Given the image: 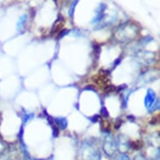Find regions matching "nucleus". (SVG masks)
Masks as SVG:
<instances>
[{
    "mask_svg": "<svg viewBox=\"0 0 160 160\" xmlns=\"http://www.w3.org/2000/svg\"><path fill=\"white\" fill-rule=\"evenodd\" d=\"M77 2H78V0H76V3L74 2V3H72V5H71V10H70V14H71V17H73L74 8H75V7H76V3H77Z\"/></svg>",
    "mask_w": 160,
    "mask_h": 160,
    "instance_id": "5",
    "label": "nucleus"
},
{
    "mask_svg": "<svg viewBox=\"0 0 160 160\" xmlns=\"http://www.w3.org/2000/svg\"><path fill=\"white\" fill-rule=\"evenodd\" d=\"M155 99H156V94L152 90H148V93L145 97V106L147 108H150L152 105L154 103Z\"/></svg>",
    "mask_w": 160,
    "mask_h": 160,
    "instance_id": "1",
    "label": "nucleus"
},
{
    "mask_svg": "<svg viewBox=\"0 0 160 160\" xmlns=\"http://www.w3.org/2000/svg\"><path fill=\"white\" fill-rule=\"evenodd\" d=\"M106 5L105 4H101L100 7L97 9V12L96 13V17L93 19V23H97L102 20L103 15H104V11H105Z\"/></svg>",
    "mask_w": 160,
    "mask_h": 160,
    "instance_id": "2",
    "label": "nucleus"
},
{
    "mask_svg": "<svg viewBox=\"0 0 160 160\" xmlns=\"http://www.w3.org/2000/svg\"><path fill=\"white\" fill-rule=\"evenodd\" d=\"M26 21H27V15L26 14H24V15L22 16L21 18H19V20H18V24H17V29H22V28L24 26V24L26 23Z\"/></svg>",
    "mask_w": 160,
    "mask_h": 160,
    "instance_id": "3",
    "label": "nucleus"
},
{
    "mask_svg": "<svg viewBox=\"0 0 160 160\" xmlns=\"http://www.w3.org/2000/svg\"><path fill=\"white\" fill-rule=\"evenodd\" d=\"M117 160H129V158L125 154H122L120 155L119 157L117 158Z\"/></svg>",
    "mask_w": 160,
    "mask_h": 160,
    "instance_id": "6",
    "label": "nucleus"
},
{
    "mask_svg": "<svg viewBox=\"0 0 160 160\" xmlns=\"http://www.w3.org/2000/svg\"><path fill=\"white\" fill-rule=\"evenodd\" d=\"M55 122H57V124L59 125L60 128H66L67 122H66V119H64V118H56Z\"/></svg>",
    "mask_w": 160,
    "mask_h": 160,
    "instance_id": "4",
    "label": "nucleus"
}]
</instances>
